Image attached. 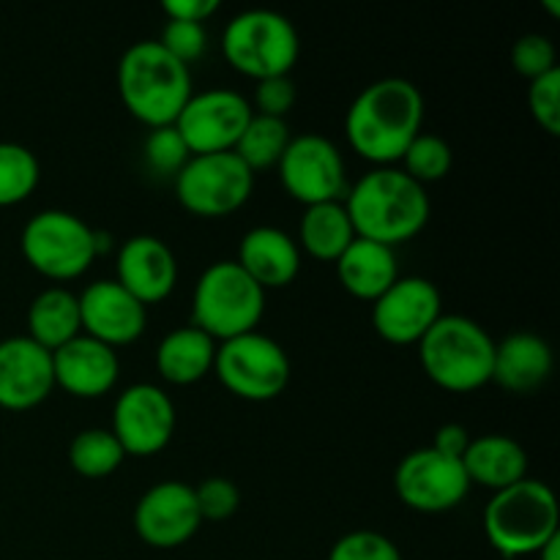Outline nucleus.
Masks as SVG:
<instances>
[{
  "label": "nucleus",
  "instance_id": "obj_1",
  "mask_svg": "<svg viewBox=\"0 0 560 560\" xmlns=\"http://www.w3.org/2000/svg\"><path fill=\"white\" fill-rule=\"evenodd\" d=\"M424 124V96L405 77L366 85L345 115L350 148L377 167L399 162Z\"/></svg>",
  "mask_w": 560,
  "mask_h": 560
},
{
  "label": "nucleus",
  "instance_id": "obj_2",
  "mask_svg": "<svg viewBox=\"0 0 560 560\" xmlns=\"http://www.w3.org/2000/svg\"><path fill=\"white\" fill-rule=\"evenodd\" d=\"M359 238L399 246L416 238L430 222V197L421 184L397 167H375L345 197Z\"/></svg>",
  "mask_w": 560,
  "mask_h": 560
},
{
  "label": "nucleus",
  "instance_id": "obj_3",
  "mask_svg": "<svg viewBox=\"0 0 560 560\" xmlns=\"http://www.w3.org/2000/svg\"><path fill=\"white\" fill-rule=\"evenodd\" d=\"M118 93L137 120L159 129L175 124L195 91L189 66L175 60L156 38H145L120 55Z\"/></svg>",
  "mask_w": 560,
  "mask_h": 560
},
{
  "label": "nucleus",
  "instance_id": "obj_4",
  "mask_svg": "<svg viewBox=\"0 0 560 560\" xmlns=\"http://www.w3.org/2000/svg\"><path fill=\"white\" fill-rule=\"evenodd\" d=\"M419 361L435 386L468 394L492 381L495 339L465 315H441L421 337Z\"/></svg>",
  "mask_w": 560,
  "mask_h": 560
},
{
  "label": "nucleus",
  "instance_id": "obj_5",
  "mask_svg": "<svg viewBox=\"0 0 560 560\" xmlns=\"http://www.w3.org/2000/svg\"><path fill=\"white\" fill-rule=\"evenodd\" d=\"M558 498L545 481L523 479L495 492L485 509L487 541L503 558L536 556L558 530Z\"/></svg>",
  "mask_w": 560,
  "mask_h": 560
},
{
  "label": "nucleus",
  "instance_id": "obj_6",
  "mask_svg": "<svg viewBox=\"0 0 560 560\" xmlns=\"http://www.w3.org/2000/svg\"><path fill=\"white\" fill-rule=\"evenodd\" d=\"M266 312V290L235 260H219L200 273L191 295V326L213 342L257 331Z\"/></svg>",
  "mask_w": 560,
  "mask_h": 560
},
{
  "label": "nucleus",
  "instance_id": "obj_7",
  "mask_svg": "<svg viewBox=\"0 0 560 560\" xmlns=\"http://www.w3.org/2000/svg\"><path fill=\"white\" fill-rule=\"evenodd\" d=\"M228 63L252 80L284 77L301 55V38L293 22L273 9H249L235 14L222 33Z\"/></svg>",
  "mask_w": 560,
  "mask_h": 560
},
{
  "label": "nucleus",
  "instance_id": "obj_8",
  "mask_svg": "<svg viewBox=\"0 0 560 560\" xmlns=\"http://www.w3.org/2000/svg\"><path fill=\"white\" fill-rule=\"evenodd\" d=\"M22 255L42 277L66 282L77 279L96 260V230L77 213L38 211L22 228Z\"/></svg>",
  "mask_w": 560,
  "mask_h": 560
},
{
  "label": "nucleus",
  "instance_id": "obj_9",
  "mask_svg": "<svg viewBox=\"0 0 560 560\" xmlns=\"http://www.w3.org/2000/svg\"><path fill=\"white\" fill-rule=\"evenodd\" d=\"M213 372L238 399L271 402L288 388L290 359L277 339L249 331L217 345Z\"/></svg>",
  "mask_w": 560,
  "mask_h": 560
},
{
  "label": "nucleus",
  "instance_id": "obj_10",
  "mask_svg": "<svg viewBox=\"0 0 560 560\" xmlns=\"http://www.w3.org/2000/svg\"><path fill=\"white\" fill-rule=\"evenodd\" d=\"M255 189V173L233 151L191 156L175 175V197L195 217L235 213Z\"/></svg>",
  "mask_w": 560,
  "mask_h": 560
},
{
  "label": "nucleus",
  "instance_id": "obj_11",
  "mask_svg": "<svg viewBox=\"0 0 560 560\" xmlns=\"http://www.w3.org/2000/svg\"><path fill=\"white\" fill-rule=\"evenodd\" d=\"M252 115L255 109L249 98L241 96L238 91L211 88V91L191 93L173 126L184 137L191 156H202V153L233 151Z\"/></svg>",
  "mask_w": 560,
  "mask_h": 560
},
{
  "label": "nucleus",
  "instance_id": "obj_12",
  "mask_svg": "<svg viewBox=\"0 0 560 560\" xmlns=\"http://www.w3.org/2000/svg\"><path fill=\"white\" fill-rule=\"evenodd\" d=\"M470 479L463 459L446 457L432 446L416 448L399 459L394 474V490L399 501L421 514H441L459 506L470 492Z\"/></svg>",
  "mask_w": 560,
  "mask_h": 560
},
{
  "label": "nucleus",
  "instance_id": "obj_13",
  "mask_svg": "<svg viewBox=\"0 0 560 560\" xmlns=\"http://www.w3.org/2000/svg\"><path fill=\"white\" fill-rule=\"evenodd\" d=\"M279 178L284 191L304 206L342 200L345 195V159L339 148L323 135L290 137L282 159Z\"/></svg>",
  "mask_w": 560,
  "mask_h": 560
},
{
  "label": "nucleus",
  "instance_id": "obj_14",
  "mask_svg": "<svg viewBox=\"0 0 560 560\" xmlns=\"http://www.w3.org/2000/svg\"><path fill=\"white\" fill-rule=\"evenodd\" d=\"M115 441L126 457H151L159 454L175 432V405L164 388L153 383H135L124 388L113 408Z\"/></svg>",
  "mask_w": 560,
  "mask_h": 560
},
{
  "label": "nucleus",
  "instance_id": "obj_15",
  "mask_svg": "<svg viewBox=\"0 0 560 560\" xmlns=\"http://www.w3.org/2000/svg\"><path fill=\"white\" fill-rule=\"evenodd\" d=\"M435 282L424 277H399L381 299L372 301V326L392 345H419L443 315Z\"/></svg>",
  "mask_w": 560,
  "mask_h": 560
},
{
  "label": "nucleus",
  "instance_id": "obj_16",
  "mask_svg": "<svg viewBox=\"0 0 560 560\" xmlns=\"http://www.w3.org/2000/svg\"><path fill=\"white\" fill-rule=\"evenodd\" d=\"M195 487L184 481H159L135 506V530L148 547L175 550L200 530Z\"/></svg>",
  "mask_w": 560,
  "mask_h": 560
},
{
  "label": "nucleus",
  "instance_id": "obj_17",
  "mask_svg": "<svg viewBox=\"0 0 560 560\" xmlns=\"http://www.w3.org/2000/svg\"><path fill=\"white\" fill-rule=\"evenodd\" d=\"M77 301H80L82 334L109 348L131 345L142 337L148 326V306L140 304L115 279L91 282L82 290V295H77Z\"/></svg>",
  "mask_w": 560,
  "mask_h": 560
},
{
  "label": "nucleus",
  "instance_id": "obj_18",
  "mask_svg": "<svg viewBox=\"0 0 560 560\" xmlns=\"http://www.w3.org/2000/svg\"><path fill=\"white\" fill-rule=\"evenodd\" d=\"M52 353L31 337L0 342V408L31 410L52 394Z\"/></svg>",
  "mask_w": 560,
  "mask_h": 560
},
{
  "label": "nucleus",
  "instance_id": "obj_19",
  "mask_svg": "<svg viewBox=\"0 0 560 560\" xmlns=\"http://www.w3.org/2000/svg\"><path fill=\"white\" fill-rule=\"evenodd\" d=\"M55 386L80 399H96L113 392L120 375L115 348L80 334L52 353Z\"/></svg>",
  "mask_w": 560,
  "mask_h": 560
},
{
  "label": "nucleus",
  "instance_id": "obj_20",
  "mask_svg": "<svg viewBox=\"0 0 560 560\" xmlns=\"http://www.w3.org/2000/svg\"><path fill=\"white\" fill-rule=\"evenodd\" d=\"M120 288L129 290L140 304H159L167 299L178 282V262L173 249L156 235H131L118 252Z\"/></svg>",
  "mask_w": 560,
  "mask_h": 560
},
{
  "label": "nucleus",
  "instance_id": "obj_21",
  "mask_svg": "<svg viewBox=\"0 0 560 560\" xmlns=\"http://www.w3.org/2000/svg\"><path fill=\"white\" fill-rule=\"evenodd\" d=\"M238 262L262 290L288 288L301 271V249L284 230L260 224L252 228L238 244Z\"/></svg>",
  "mask_w": 560,
  "mask_h": 560
},
{
  "label": "nucleus",
  "instance_id": "obj_22",
  "mask_svg": "<svg viewBox=\"0 0 560 560\" xmlns=\"http://www.w3.org/2000/svg\"><path fill=\"white\" fill-rule=\"evenodd\" d=\"M552 375V350L539 334L517 331L495 345L492 381L512 394H534Z\"/></svg>",
  "mask_w": 560,
  "mask_h": 560
},
{
  "label": "nucleus",
  "instance_id": "obj_23",
  "mask_svg": "<svg viewBox=\"0 0 560 560\" xmlns=\"http://www.w3.org/2000/svg\"><path fill=\"white\" fill-rule=\"evenodd\" d=\"M463 468L470 485L501 492L528 479V454L509 435H481L470 441L463 457Z\"/></svg>",
  "mask_w": 560,
  "mask_h": 560
},
{
  "label": "nucleus",
  "instance_id": "obj_24",
  "mask_svg": "<svg viewBox=\"0 0 560 560\" xmlns=\"http://www.w3.org/2000/svg\"><path fill=\"white\" fill-rule=\"evenodd\" d=\"M337 277L350 295L361 301H375L399 279L397 255L392 246L355 235L353 244L337 260Z\"/></svg>",
  "mask_w": 560,
  "mask_h": 560
},
{
  "label": "nucleus",
  "instance_id": "obj_25",
  "mask_svg": "<svg viewBox=\"0 0 560 560\" xmlns=\"http://www.w3.org/2000/svg\"><path fill=\"white\" fill-rule=\"evenodd\" d=\"M217 345L206 331L180 326L170 331L156 348V372L173 386H191L213 372Z\"/></svg>",
  "mask_w": 560,
  "mask_h": 560
},
{
  "label": "nucleus",
  "instance_id": "obj_26",
  "mask_svg": "<svg viewBox=\"0 0 560 560\" xmlns=\"http://www.w3.org/2000/svg\"><path fill=\"white\" fill-rule=\"evenodd\" d=\"M82 334L80 301L66 288H47L27 306V337L55 353Z\"/></svg>",
  "mask_w": 560,
  "mask_h": 560
},
{
  "label": "nucleus",
  "instance_id": "obj_27",
  "mask_svg": "<svg viewBox=\"0 0 560 560\" xmlns=\"http://www.w3.org/2000/svg\"><path fill=\"white\" fill-rule=\"evenodd\" d=\"M299 238L312 257L323 262H337L342 252L355 241V230L345 202L334 200L320 202V206H306L304 217H301Z\"/></svg>",
  "mask_w": 560,
  "mask_h": 560
},
{
  "label": "nucleus",
  "instance_id": "obj_28",
  "mask_svg": "<svg viewBox=\"0 0 560 560\" xmlns=\"http://www.w3.org/2000/svg\"><path fill=\"white\" fill-rule=\"evenodd\" d=\"M290 142V129L282 118H268V115H252L244 135L235 142L233 153L252 170H268L279 164L284 148Z\"/></svg>",
  "mask_w": 560,
  "mask_h": 560
},
{
  "label": "nucleus",
  "instance_id": "obj_29",
  "mask_svg": "<svg viewBox=\"0 0 560 560\" xmlns=\"http://www.w3.org/2000/svg\"><path fill=\"white\" fill-rule=\"evenodd\" d=\"M126 454L109 430L77 432L69 446V465L85 479H104L124 465Z\"/></svg>",
  "mask_w": 560,
  "mask_h": 560
},
{
  "label": "nucleus",
  "instance_id": "obj_30",
  "mask_svg": "<svg viewBox=\"0 0 560 560\" xmlns=\"http://www.w3.org/2000/svg\"><path fill=\"white\" fill-rule=\"evenodd\" d=\"M42 167L31 148L0 142V208L16 206L36 191Z\"/></svg>",
  "mask_w": 560,
  "mask_h": 560
},
{
  "label": "nucleus",
  "instance_id": "obj_31",
  "mask_svg": "<svg viewBox=\"0 0 560 560\" xmlns=\"http://www.w3.org/2000/svg\"><path fill=\"white\" fill-rule=\"evenodd\" d=\"M399 162H405L402 173L410 175L416 184H421L427 189V184H438V180H443L452 173L454 151L443 137L430 135V131H419Z\"/></svg>",
  "mask_w": 560,
  "mask_h": 560
},
{
  "label": "nucleus",
  "instance_id": "obj_32",
  "mask_svg": "<svg viewBox=\"0 0 560 560\" xmlns=\"http://www.w3.org/2000/svg\"><path fill=\"white\" fill-rule=\"evenodd\" d=\"M142 151H145L148 167L156 175H167V178H175V175L184 170V164L191 159L184 137L178 135L175 126H159V129H151V135L145 137Z\"/></svg>",
  "mask_w": 560,
  "mask_h": 560
},
{
  "label": "nucleus",
  "instance_id": "obj_33",
  "mask_svg": "<svg viewBox=\"0 0 560 560\" xmlns=\"http://www.w3.org/2000/svg\"><path fill=\"white\" fill-rule=\"evenodd\" d=\"M328 560H402V552L377 530H350L334 541Z\"/></svg>",
  "mask_w": 560,
  "mask_h": 560
},
{
  "label": "nucleus",
  "instance_id": "obj_34",
  "mask_svg": "<svg viewBox=\"0 0 560 560\" xmlns=\"http://www.w3.org/2000/svg\"><path fill=\"white\" fill-rule=\"evenodd\" d=\"M512 66L517 74L525 77V80H536V77L550 74V71L558 69L556 44L547 36H541V33H528V36L514 42Z\"/></svg>",
  "mask_w": 560,
  "mask_h": 560
},
{
  "label": "nucleus",
  "instance_id": "obj_35",
  "mask_svg": "<svg viewBox=\"0 0 560 560\" xmlns=\"http://www.w3.org/2000/svg\"><path fill=\"white\" fill-rule=\"evenodd\" d=\"M195 498L202 523H206V520L222 523V520L233 517L241 506L238 487L230 479H224V476H211V479L202 481L200 487H195Z\"/></svg>",
  "mask_w": 560,
  "mask_h": 560
},
{
  "label": "nucleus",
  "instance_id": "obj_36",
  "mask_svg": "<svg viewBox=\"0 0 560 560\" xmlns=\"http://www.w3.org/2000/svg\"><path fill=\"white\" fill-rule=\"evenodd\" d=\"M528 109L547 135H560V69L530 80Z\"/></svg>",
  "mask_w": 560,
  "mask_h": 560
},
{
  "label": "nucleus",
  "instance_id": "obj_37",
  "mask_svg": "<svg viewBox=\"0 0 560 560\" xmlns=\"http://www.w3.org/2000/svg\"><path fill=\"white\" fill-rule=\"evenodd\" d=\"M175 60H180L184 66L195 63V60L202 58L208 47V33L206 25L200 22H184V20H170L164 25L162 36L156 38Z\"/></svg>",
  "mask_w": 560,
  "mask_h": 560
},
{
  "label": "nucleus",
  "instance_id": "obj_38",
  "mask_svg": "<svg viewBox=\"0 0 560 560\" xmlns=\"http://www.w3.org/2000/svg\"><path fill=\"white\" fill-rule=\"evenodd\" d=\"M295 82L290 74L284 77H268V80H257L255 88V113L268 115V118H282L293 109L295 104Z\"/></svg>",
  "mask_w": 560,
  "mask_h": 560
},
{
  "label": "nucleus",
  "instance_id": "obj_39",
  "mask_svg": "<svg viewBox=\"0 0 560 560\" xmlns=\"http://www.w3.org/2000/svg\"><path fill=\"white\" fill-rule=\"evenodd\" d=\"M167 20L184 22H206L219 11V0H164L162 3Z\"/></svg>",
  "mask_w": 560,
  "mask_h": 560
},
{
  "label": "nucleus",
  "instance_id": "obj_40",
  "mask_svg": "<svg viewBox=\"0 0 560 560\" xmlns=\"http://www.w3.org/2000/svg\"><path fill=\"white\" fill-rule=\"evenodd\" d=\"M470 441H474V438H470V432L465 430L463 424H443L441 430L435 432V443H432V448L446 454V457L463 459L465 452H468Z\"/></svg>",
  "mask_w": 560,
  "mask_h": 560
},
{
  "label": "nucleus",
  "instance_id": "obj_41",
  "mask_svg": "<svg viewBox=\"0 0 560 560\" xmlns=\"http://www.w3.org/2000/svg\"><path fill=\"white\" fill-rule=\"evenodd\" d=\"M536 556H539V560H560V534L556 536V539L547 541V545L541 547Z\"/></svg>",
  "mask_w": 560,
  "mask_h": 560
}]
</instances>
